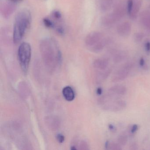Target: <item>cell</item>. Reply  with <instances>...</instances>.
<instances>
[{
  "label": "cell",
  "mask_w": 150,
  "mask_h": 150,
  "mask_svg": "<svg viewBox=\"0 0 150 150\" xmlns=\"http://www.w3.org/2000/svg\"><path fill=\"white\" fill-rule=\"evenodd\" d=\"M40 51L45 64L50 69L53 70L61 62V52L53 38H46L42 40L40 44Z\"/></svg>",
  "instance_id": "1"
},
{
  "label": "cell",
  "mask_w": 150,
  "mask_h": 150,
  "mask_svg": "<svg viewBox=\"0 0 150 150\" xmlns=\"http://www.w3.org/2000/svg\"><path fill=\"white\" fill-rule=\"evenodd\" d=\"M30 12L23 9L19 11L16 16L13 31V40L17 44L22 39L31 23Z\"/></svg>",
  "instance_id": "2"
},
{
  "label": "cell",
  "mask_w": 150,
  "mask_h": 150,
  "mask_svg": "<svg viewBox=\"0 0 150 150\" xmlns=\"http://www.w3.org/2000/svg\"><path fill=\"white\" fill-rule=\"evenodd\" d=\"M18 56L21 67L25 72L28 71L31 57V46L28 43L23 42L20 45Z\"/></svg>",
  "instance_id": "3"
},
{
  "label": "cell",
  "mask_w": 150,
  "mask_h": 150,
  "mask_svg": "<svg viewBox=\"0 0 150 150\" xmlns=\"http://www.w3.org/2000/svg\"><path fill=\"white\" fill-rule=\"evenodd\" d=\"M126 12H127V9H125L124 4L122 3H118L111 13L103 17V23L104 26H110L121 20L125 15Z\"/></svg>",
  "instance_id": "4"
},
{
  "label": "cell",
  "mask_w": 150,
  "mask_h": 150,
  "mask_svg": "<svg viewBox=\"0 0 150 150\" xmlns=\"http://www.w3.org/2000/svg\"><path fill=\"white\" fill-rule=\"evenodd\" d=\"M133 67V64L130 62L125 64L122 68L118 70L113 75L111 81L113 83H116L126 79Z\"/></svg>",
  "instance_id": "5"
},
{
  "label": "cell",
  "mask_w": 150,
  "mask_h": 150,
  "mask_svg": "<svg viewBox=\"0 0 150 150\" xmlns=\"http://www.w3.org/2000/svg\"><path fill=\"white\" fill-rule=\"evenodd\" d=\"M103 38V34L99 31H93L88 35L85 39V43L91 50Z\"/></svg>",
  "instance_id": "6"
},
{
  "label": "cell",
  "mask_w": 150,
  "mask_h": 150,
  "mask_svg": "<svg viewBox=\"0 0 150 150\" xmlns=\"http://www.w3.org/2000/svg\"><path fill=\"white\" fill-rule=\"evenodd\" d=\"M126 103L124 100L117 99L111 101L103 105L102 108L107 111L117 112L126 108Z\"/></svg>",
  "instance_id": "7"
},
{
  "label": "cell",
  "mask_w": 150,
  "mask_h": 150,
  "mask_svg": "<svg viewBox=\"0 0 150 150\" xmlns=\"http://www.w3.org/2000/svg\"><path fill=\"white\" fill-rule=\"evenodd\" d=\"M131 30V24L128 21L122 23L117 27V31L118 35L123 37L129 35Z\"/></svg>",
  "instance_id": "8"
},
{
  "label": "cell",
  "mask_w": 150,
  "mask_h": 150,
  "mask_svg": "<svg viewBox=\"0 0 150 150\" xmlns=\"http://www.w3.org/2000/svg\"><path fill=\"white\" fill-rule=\"evenodd\" d=\"M14 2H7L4 3L1 8V13L3 17L8 18L16 9V6Z\"/></svg>",
  "instance_id": "9"
},
{
  "label": "cell",
  "mask_w": 150,
  "mask_h": 150,
  "mask_svg": "<svg viewBox=\"0 0 150 150\" xmlns=\"http://www.w3.org/2000/svg\"><path fill=\"white\" fill-rule=\"evenodd\" d=\"M109 93L115 95L123 96L127 93L126 87L122 85H116L111 87L108 90Z\"/></svg>",
  "instance_id": "10"
},
{
  "label": "cell",
  "mask_w": 150,
  "mask_h": 150,
  "mask_svg": "<svg viewBox=\"0 0 150 150\" xmlns=\"http://www.w3.org/2000/svg\"><path fill=\"white\" fill-rule=\"evenodd\" d=\"M45 122L49 128L52 129H57L60 125V121L57 117L49 116L45 118Z\"/></svg>",
  "instance_id": "11"
},
{
  "label": "cell",
  "mask_w": 150,
  "mask_h": 150,
  "mask_svg": "<svg viewBox=\"0 0 150 150\" xmlns=\"http://www.w3.org/2000/svg\"><path fill=\"white\" fill-rule=\"evenodd\" d=\"M62 93L64 98L68 101L73 100L75 97V94L73 89L71 87L69 86L65 87L63 88Z\"/></svg>",
  "instance_id": "12"
},
{
  "label": "cell",
  "mask_w": 150,
  "mask_h": 150,
  "mask_svg": "<svg viewBox=\"0 0 150 150\" xmlns=\"http://www.w3.org/2000/svg\"><path fill=\"white\" fill-rule=\"evenodd\" d=\"M140 19L143 26L150 30V11H145L140 14Z\"/></svg>",
  "instance_id": "13"
},
{
  "label": "cell",
  "mask_w": 150,
  "mask_h": 150,
  "mask_svg": "<svg viewBox=\"0 0 150 150\" xmlns=\"http://www.w3.org/2000/svg\"><path fill=\"white\" fill-rule=\"evenodd\" d=\"M141 6L142 0H137L136 1L134 2L132 10L129 15L132 20H135L137 18L139 12L141 8Z\"/></svg>",
  "instance_id": "14"
},
{
  "label": "cell",
  "mask_w": 150,
  "mask_h": 150,
  "mask_svg": "<svg viewBox=\"0 0 150 150\" xmlns=\"http://www.w3.org/2000/svg\"><path fill=\"white\" fill-rule=\"evenodd\" d=\"M108 64V60L107 59H98L95 60L93 66L95 68L103 71L107 69Z\"/></svg>",
  "instance_id": "15"
},
{
  "label": "cell",
  "mask_w": 150,
  "mask_h": 150,
  "mask_svg": "<svg viewBox=\"0 0 150 150\" xmlns=\"http://www.w3.org/2000/svg\"><path fill=\"white\" fill-rule=\"evenodd\" d=\"M126 57V54L125 52H117L114 55L113 57V61L115 63H121L123 61Z\"/></svg>",
  "instance_id": "16"
},
{
  "label": "cell",
  "mask_w": 150,
  "mask_h": 150,
  "mask_svg": "<svg viewBox=\"0 0 150 150\" xmlns=\"http://www.w3.org/2000/svg\"><path fill=\"white\" fill-rule=\"evenodd\" d=\"M114 0H102L101 8L103 11L106 12L110 9L113 5Z\"/></svg>",
  "instance_id": "17"
},
{
  "label": "cell",
  "mask_w": 150,
  "mask_h": 150,
  "mask_svg": "<svg viewBox=\"0 0 150 150\" xmlns=\"http://www.w3.org/2000/svg\"><path fill=\"white\" fill-rule=\"evenodd\" d=\"M111 72V70L110 69L103 70V71L100 72L98 75L99 80L100 81L105 80L110 75Z\"/></svg>",
  "instance_id": "18"
},
{
  "label": "cell",
  "mask_w": 150,
  "mask_h": 150,
  "mask_svg": "<svg viewBox=\"0 0 150 150\" xmlns=\"http://www.w3.org/2000/svg\"><path fill=\"white\" fill-rule=\"evenodd\" d=\"M128 142V137L125 134H123L120 135L117 138V143L121 146H125Z\"/></svg>",
  "instance_id": "19"
},
{
  "label": "cell",
  "mask_w": 150,
  "mask_h": 150,
  "mask_svg": "<svg viewBox=\"0 0 150 150\" xmlns=\"http://www.w3.org/2000/svg\"><path fill=\"white\" fill-rule=\"evenodd\" d=\"M44 24L47 28H54L56 27V25L54 22L49 19L48 18H45L43 20Z\"/></svg>",
  "instance_id": "20"
},
{
  "label": "cell",
  "mask_w": 150,
  "mask_h": 150,
  "mask_svg": "<svg viewBox=\"0 0 150 150\" xmlns=\"http://www.w3.org/2000/svg\"><path fill=\"white\" fill-rule=\"evenodd\" d=\"M108 149L112 150H121L122 149V146L118 143L111 142L109 143Z\"/></svg>",
  "instance_id": "21"
},
{
  "label": "cell",
  "mask_w": 150,
  "mask_h": 150,
  "mask_svg": "<svg viewBox=\"0 0 150 150\" xmlns=\"http://www.w3.org/2000/svg\"><path fill=\"white\" fill-rule=\"evenodd\" d=\"M134 1L133 0H128L127 1V6L126 9H127V13L129 15L131 13L132 8H133Z\"/></svg>",
  "instance_id": "22"
},
{
  "label": "cell",
  "mask_w": 150,
  "mask_h": 150,
  "mask_svg": "<svg viewBox=\"0 0 150 150\" xmlns=\"http://www.w3.org/2000/svg\"><path fill=\"white\" fill-rule=\"evenodd\" d=\"M52 16L57 21H60L62 18L61 13L58 11H54L52 12Z\"/></svg>",
  "instance_id": "23"
},
{
  "label": "cell",
  "mask_w": 150,
  "mask_h": 150,
  "mask_svg": "<svg viewBox=\"0 0 150 150\" xmlns=\"http://www.w3.org/2000/svg\"><path fill=\"white\" fill-rule=\"evenodd\" d=\"M135 39L137 42H139L142 40V38L144 37V35L141 33H137L135 36Z\"/></svg>",
  "instance_id": "24"
},
{
  "label": "cell",
  "mask_w": 150,
  "mask_h": 150,
  "mask_svg": "<svg viewBox=\"0 0 150 150\" xmlns=\"http://www.w3.org/2000/svg\"><path fill=\"white\" fill-rule=\"evenodd\" d=\"M138 129V125L137 124H134L132 126L130 129V132L132 134L135 133Z\"/></svg>",
  "instance_id": "25"
},
{
  "label": "cell",
  "mask_w": 150,
  "mask_h": 150,
  "mask_svg": "<svg viewBox=\"0 0 150 150\" xmlns=\"http://www.w3.org/2000/svg\"><path fill=\"white\" fill-rule=\"evenodd\" d=\"M57 139L58 142L60 143H62L64 141V137L62 134H58L57 136Z\"/></svg>",
  "instance_id": "26"
},
{
  "label": "cell",
  "mask_w": 150,
  "mask_h": 150,
  "mask_svg": "<svg viewBox=\"0 0 150 150\" xmlns=\"http://www.w3.org/2000/svg\"><path fill=\"white\" fill-rule=\"evenodd\" d=\"M145 49L146 53H149L150 52V42H147L145 44Z\"/></svg>",
  "instance_id": "27"
},
{
  "label": "cell",
  "mask_w": 150,
  "mask_h": 150,
  "mask_svg": "<svg viewBox=\"0 0 150 150\" xmlns=\"http://www.w3.org/2000/svg\"><path fill=\"white\" fill-rule=\"evenodd\" d=\"M129 149L130 150H137L138 149V145L136 143L132 144L130 146Z\"/></svg>",
  "instance_id": "28"
},
{
  "label": "cell",
  "mask_w": 150,
  "mask_h": 150,
  "mask_svg": "<svg viewBox=\"0 0 150 150\" xmlns=\"http://www.w3.org/2000/svg\"><path fill=\"white\" fill-rule=\"evenodd\" d=\"M108 128L111 131L115 132V131L116 130V129L115 126L111 124L109 125Z\"/></svg>",
  "instance_id": "29"
},
{
  "label": "cell",
  "mask_w": 150,
  "mask_h": 150,
  "mask_svg": "<svg viewBox=\"0 0 150 150\" xmlns=\"http://www.w3.org/2000/svg\"><path fill=\"white\" fill-rule=\"evenodd\" d=\"M139 64L140 66L143 67L144 65L145 60L143 58H141L139 61Z\"/></svg>",
  "instance_id": "30"
},
{
  "label": "cell",
  "mask_w": 150,
  "mask_h": 150,
  "mask_svg": "<svg viewBox=\"0 0 150 150\" xmlns=\"http://www.w3.org/2000/svg\"><path fill=\"white\" fill-rule=\"evenodd\" d=\"M96 93L98 95H100L102 93V89L101 88H98L96 89Z\"/></svg>",
  "instance_id": "31"
},
{
  "label": "cell",
  "mask_w": 150,
  "mask_h": 150,
  "mask_svg": "<svg viewBox=\"0 0 150 150\" xmlns=\"http://www.w3.org/2000/svg\"><path fill=\"white\" fill-rule=\"evenodd\" d=\"M11 1H13V2H21V1H22L23 0H11Z\"/></svg>",
  "instance_id": "32"
}]
</instances>
